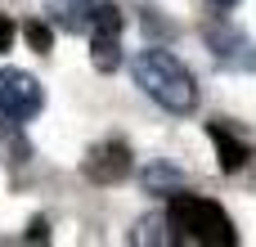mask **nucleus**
I'll return each instance as SVG.
<instances>
[{
    "instance_id": "1a4fd4ad",
    "label": "nucleus",
    "mask_w": 256,
    "mask_h": 247,
    "mask_svg": "<svg viewBox=\"0 0 256 247\" xmlns=\"http://www.w3.org/2000/svg\"><path fill=\"white\" fill-rule=\"evenodd\" d=\"M4 50H14V18L0 14V54H4Z\"/></svg>"
},
{
    "instance_id": "423d86ee",
    "label": "nucleus",
    "mask_w": 256,
    "mask_h": 247,
    "mask_svg": "<svg viewBox=\"0 0 256 247\" xmlns=\"http://www.w3.org/2000/svg\"><path fill=\"white\" fill-rule=\"evenodd\" d=\"M94 9H99V0H50L45 4V14H50V22H58L63 32H90V22H94Z\"/></svg>"
},
{
    "instance_id": "0eeeda50",
    "label": "nucleus",
    "mask_w": 256,
    "mask_h": 247,
    "mask_svg": "<svg viewBox=\"0 0 256 247\" xmlns=\"http://www.w3.org/2000/svg\"><path fill=\"white\" fill-rule=\"evenodd\" d=\"M212 144L220 153V171H243V162H248V144L243 140H234L225 126H212Z\"/></svg>"
},
{
    "instance_id": "9b49d317",
    "label": "nucleus",
    "mask_w": 256,
    "mask_h": 247,
    "mask_svg": "<svg viewBox=\"0 0 256 247\" xmlns=\"http://www.w3.org/2000/svg\"><path fill=\"white\" fill-rule=\"evenodd\" d=\"M212 4H216V9H234L238 0H212Z\"/></svg>"
},
{
    "instance_id": "6e6552de",
    "label": "nucleus",
    "mask_w": 256,
    "mask_h": 247,
    "mask_svg": "<svg viewBox=\"0 0 256 247\" xmlns=\"http://www.w3.org/2000/svg\"><path fill=\"white\" fill-rule=\"evenodd\" d=\"M22 36H27V45H32L36 54H50V45H54V36H50V27H45V22H27V27H22Z\"/></svg>"
},
{
    "instance_id": "7ed1b4c3",
    "label": "nucleus",
    "mask_w": 256,
    "mask_h": 247,
    "mask_svg": "<svg viewBox=\"0 0 256 247\" xmlns=\"http://www.w3.org/2000/svg\"><path fill=\"white\" fill-rule=\"evenodd\" d=\"M40 104H45V90H40V81L32 72L0 68V122L22 126V122H32L40 112Z\"/></svg>"
},
{
    "instance_id": "20e7f679",
    "label": "nucleus",
    "mask_w": 256,
    "mask_h": 247,
    "mask_svg": "<svg viewBox=\"0 0 256 247\" xmlns=\"http://www.w3.org/2000/svg\"><path fill=\"white\" fill-rule=\"evenodd\" d=\"M122 27H126V14L108 0H99L94 22H90V58L99 72H112L122 63Z\"/></svg>"
},
{
    "instance_id": "39448f33",
    "label": "nucleus",
    "mask_w": 256,
    "mask_h": 247,
    "mask_svg": "<svg viewBox=\"0 0 256 247\" xmlns=\"http://www.w3.org/2000/svg\"><path fill=\"white\" fill-rule=\"evenodd\" d=\"M130 148L122 144V140H104V144H94L90 153H86V162H81V171H86V180H94V184H122L126 176H130Z\"/></svg>"
},
{
    "instance_id": "f257e3e1",
    "label": "nucleus",
    "mask_w": 256,
    "mask_h": 247,
    "mask_svg": "<svg viewBox=\"0 0 256 247\" xmlns=\"http://www.w3.org/2000/svg\"><path fill=\"white\" fill-rule=\"evenodd\" d=\"M130 72H135V86L148 99H158L166 112H194L198 108V81L171 50H140Z\"/></svg>"
},
{
    "instance_id": "f03ea898",
    "label": "nucleus",
    "mask_w": 256,
    "mask_h": 247,
    "mask_svg": "<svg viewBox=\"0 0 256 247\" xmlns=\"http://www.w3.org/2000/svg\"><path fill=\"white\" fill-rule=\"evenodd\" d=\"M166 230H176V243H198V247H234V220L225 216L220 202L198 198V194H176L166 202Z\"/></svg>"
},
{
    "instance_id": "9d476101",
    "label": "nucleus",
    "mask_w": 256,
    "mask_h": 247,
    "mask_svg": "<svg viewBox=\"0 0 256 247\" xmlns=\"http://www.w3.org/2000/svg\"><path fill=\"white\" fill-rule=\"evenodd\" d=\"M144 180H148V189H158V184H176L180 176H176V171H148Z\"/></svg>"
}]
</instances>
